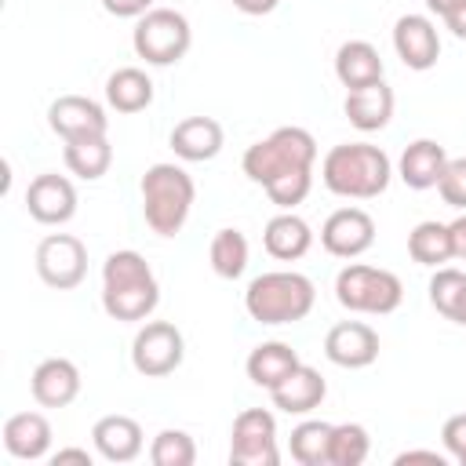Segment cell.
<instances>
[{"mask_svg":"<svg viewBox=\"0 0 466 466\" xmlns=\"http://www.w3.org/2000/svg\"><path fill=\"white\" fill-rule=\"evenodd\" d=\"M149 462L153 466H193L197 444L186 430H160L149 444Z\"/></svg>","mask_w":466,"mask_h":466,"instance_id":"1f68e13d","label":"cell"},{"mask_svg":"<svg viewBox=\"0 0 466 466\" xmlns=\"http://www.w3.org/2000/svg\"><path fill=\"white\" fill-rule=\"evenodd\" d=\"M309 186H313V171H291V175H280L277 182H269L262 189L269 193V200L280 211H291L295 204H302L309 197Z\"/></svg>","mask_w":466,"mask_h":466,"instance_id":"836d02e7","label":"cell"},{"mask_svg":"<svg viewBox=\"0 0 466 466\" xmlns=\"http://www.w3.org/2000/svg\"><path fill=\"white\" fill-rule=\"evenodd\" d=\"M408 255L419 262V266H441L451 258V237H448V226L444 222H419L411 233H408Z\"/></svg>","mask_w":466,"mask_h":466,"instance_id":"f1b7e54d","label":"cell"},{"mask_svg":"<svg viewBox=\"0 0 466 466\" xmlns=\"http://www.w3.org/2000/svg\"><path fill=\"white\" fill-rule=\"evenodd\" d=\"M47 124L62 142H76V138H95L109 131V116L106 109L87 98V95H58L47 106Z\"/></svg>","mask_w":466,"mask_h":466,"instance_id":"8fae6325","label":"cell"},{"mask_svg":"<svg viewBox=\"0 0 466 466\" xmlns=\"http://www.w3.org/2000/svg\"><path fill=\"white\" fill-rule=\"evenodd\" d=\"M36 273L55 291H73L87 277V248L73 233H47L36 244Z\"/></svg>","mask_w":466,"mask_h":466,"instance_id":"9c48e42d","label":"cell"},{"mask_svg":"<svg viewBox=\"0 0 466 466\" xmlns=\"http://www.w3.org/2000/svg\"><path fill=\"white\" fill-rule=\"evenodd\" d=\"M335 76L346 91L368 87V84L382 80V58L368 40H346L335 51Z\"/></svg>","mask_w":466,"mask_h":466,"instance_id":"cb8c5ba5","label":"cell"},{"mask_svg":"<svg viewBox=\"0 0 466 466\" xmlns=\"http://www.w3.org/2000/svg\"><path fill=\"white\" fill-rule=\"evenodd\" d=\"M444 25H448V29H451L459 40H466V0L444 15Z\"/></svg>","mask_w":466,"mask_h":466,"instance_id":"60d3db41","label":"cell"},{"mask_svg":"<svg viewBox=\"0 0 466 466\" xmlns=\"http://www.w3.org/2000/svg\"><path fill=\"white\" fill-rule=\"evenodd\" d=\"M229 462L233 466H277V419L266 408H244L233 419L229 437Z\"/></svg>","mask_w":466,"mask_h":466,"instance_id":"ba28073f","label":"cell"},{"mask_svg":"<svg viewBox=\"0 0 466 466\" xmlns=\"http://www.w3.org/2000/svg\"><path fill=\"white\" fill-rule=\"evenodd\" d=\"M371 451V437L360 422H339L331 426V444H328V466H360Z\"/></svg>","mask_w":466,"mask_h":466,"instance_id":"4dcf8cb0","label":"cell"},{"mask_svg":"<svg viewBox=\"0 0 466 466\" xmlns=\"http://www.w3.org/2000/svg\"><path fill=\"white\" fill-rule=\"evenodd\" d=\"M328 444H331V422L306 419L291 430V459L299 466H328Z\"/></svg>","mask_w":466,"mask_h":466,"instance_id":"f546056e","label":"cell"},{"mask_svg":"<svg viewBox=\"0 0 466 466\" xmlns=\"http://www.w3.org/2000/svg\"><path fill=\"white\" fill-rule=\"evenodd\" d=\"M408 462H433V466H444V455H441V451H426V448H411V451H400V455H397V466H408Z\"/></svg>","mask_w":466,"mask_h":466,"instance_id":"f35d334b","label":"cell"},{"mask_svg":"<svg viewBox=\"0 0 466 466\" xmlns=\"http://www.w3.org/2000/svg\"><path fill=\"white\" fill-rule=\"evenodd\" d=\"M138 189H142L146 226L157 237H175L186 226L189 208H193V197H197V186H193L189 171L178 167V164H153L142 175V186Z\"/></svg>","mask_w":466,"mask_h":466,"instance_id":"277c9868","label":"cell"},{"mask_svg":"<svg viewBox=\"0 0 466 466\" xmlns=\"http://www.w3.org/2000/svg\"><path fill=\"white\" fill-rule=\"evenodd\" d=\"M193 44V29L189 18L175 7H153L138 18L135 33H131V47L138 58H146L149 66H175Z\"/></svg>","mask_w":466,"mask_h":466,"instance_id":"52a82bcc","label":"cell"},{"mask_svg":"<svg viewBox=\"0 0 466 466\" xmlns=\"http://www.w3.org/2000/svg\"><path fill=\"white\" fill-rule=\"evenodd\" d=\"M262 244H266V251H269L273 258H280V262H295V258H302V255L309 251V244H313V229H309V222L299 218L295 211H280V215H273V218L266 222V229H262Z\"/></svg>","mask_w":466,"mask_h":466,"instance_id":"603a6c76","label":"cell"},{"mask_svg":"<svg viewBox=\"0 0 466 466\" xmlns=\"http://www.w3.org/2000/svg\"><path fill=\"white\" fill-rule=\"evenodd\" d=\"M299 364H302V360H299V353H295L288 342H258V346L248 353L244 371H248V379H251L255 386L273 390V386H280Z\"/></svg>","mask_w":466,"mask_h":466,"instance_id":"d4e9b609","label":"cell"},{"mask_svg":"<svg viewBox=\"0 0 466 466\" xmlns=\"http://www.w3.org/2000/svg\"><path fill=\"white\" fill-rule=\"evenodd\" d=\"M393 51L397 58L415 69V73H426L437 66L441 58V36H437V25L426 18V15H400L393 22Z\"/></svg>","mask_w":466,"mask_h":466,"instance_id":"4fadbf2b","label":"cell"},{"mask_svg":"<svg viewBox=\"0 0 466 466\" xmlns=\"http://www.w3.org/2000/svg\"><path fill=\"white\" fill-rule=\"evenodd\" d=\"M342 109L357 131H379L393 116V91L382 80H375L368 87H353V91H346Z\"/></svg>","mask_w":466,"mask_h":466,"instance_id":"44dd1931","label":"cell"},{"mask_svg":"<svg viewBox=\"0 0 466 466\" xmlns=\"http://www.w3.org/2000/svg\"><path fill=\"white\" fill-rule=\"evenodd\" d=\"M313 302H317L313 280L295 269L262 273L244 291V309L258 324H295V320L309 317Z\"/></svg>","mask_w":466,"mask_h":466,"instance_id":"3957f363","label":"cell"},{"mask_svg":"<svg viewBox=\"0 0 466 466\" xmlns=\"http://www.w3.org/2000/svg\"><path fill=\"white\" fill-rule=\"evenodd\" d=\"M324 393H328V386H324L320 371L309 368V364H299L280 386L269 390L273 408H280V411H288V415H306V411L320 408Z\"/></svg>","mask_w":466,"mask_h":466,"instance_id":"ffe728a7","label":"cell"},{"mask_svg":"<svg viewBox=\"0 0 466 466\" xmlns=\"http://www.w3.org/2000/svg\"><path fill=\"white\" fill-rule=\"evenodd\" d=\"M102 7L116 18H142L146 11H153V0H102Z\"/></svg>","mask_w":466,"mask_h":466,"instance_id":"8d00e7d4","label":"cell"},{"mask_svg":"<svg viewBox=\"0 0 466 466\" xmlns=\"http://www.w3.org/2000/svg\"><path fill=\"white\" fill-rule=\"evenodd\" d=\"M320 244L335 258H357L375 244V218L360 208H339L324 218Z\"/></svg>","mask_w":466,"mask_h":466,"instance_id":"7c38bea8","label":"cell"},{"mask_svg":"<svg viewBox=\"0 0 466 466\" xmlns=\"http://www.w3.org/2000/svg\"><path fill=\"white\" fill-rule=\"evenodd\" d=\"M437 193L448 208H459L466 211V157H455L444 164V175L437 182Z\"/></svg>","mask_w":466,"mask_h":466,"instance_id":"e575fe53","label":"cell"},{"mask_svg":"<svg viewBox=\"0 0 466 466\" xmlns=\"http://www.w3.org/2000/svg\"><path fill=\"white\" fill-rule=\"evenodd\" d=\"M25 211L44 226H62L76 215V189L66 175L44 171L25 186Z\"/></svg>","mask_w":466,"mask_h":466,"instance_id":"5bb4252c","label":"cell"},{"mask_svg":"<svg viewBox=\"0 0 466 466\" xmlns=\"http://www.w3.org/2000/svg\"><path fill=\"white\" fill-rule=\"evenodd\" d=\"M466 291V273L462 269H451V266H437L433 280H430V302L441 317L455 320V309H459V299Z\"/></svg>","mask_w":466,"mask_h":466,"instance_id":"d6a6232c","label":"cell"},{"mask_svg":"<svg viewBox=\"0 0 466 466\" xmlns=\"http://www.w3.org/2000/svg\"><path fill=\"white\" fill-rule=\"evenodd\" d=\"M160 302V284L149 269V262L124 248V251H113L106 262H102V309L113 317V320H146Z\"/></svg>","mask_w":466,"mask_h":466,"instance_id":"6da1fadb","label":"cell"},{"mask_svg":"<svg viewBox=\"0 0 466 466\" xmlns=\"http://www.w3.org/2000/svg\"><path fill=\"white\" fill-rule=\"evenodd\" d=\"M324 357L339 368H368L379 357V335L364 320H342L324 335Z\"/></svg>","mask_w":466,"mask_h":466,"instance_id":"9a60e30c","label":"cell"},{"mask_svg":"<svg viewBox=\"0 0 466 466\" xmlns=\"http://www.w3.org/2000/svg\"><path fill=\"white\" fill-rule=\"evenodd\" d=\"M91 441L106 462H131L142 455V444H146L142 426L131 415H102L91 426Z\"/></svg>","mask_w":466,"mask_h":466,"instance_id":"e0dca14e","label":"cell"},{"mask_svg":"<svg viewBox=\"0 0 466 466\" xmlns=\"http://www.w3.org/2000/svg\"><path fill=\"white\" fill-rule=\"evenodd\" d=\"M66 167L84 178V182H95L109 171L113 164V146L106 135H95V138H76V142H66Z\"/></svg>","mask_w":466,"mask_h":466,"instance_id":"4316f807","label":"cell"},{"mask_svg":"<svg viewBox=\"0 0 466 466\" xmlns=\"http://www.w3.org/2000/svg\"><path fill=\"white\" fill-rule=\"evenodd\" d=\"M459 4H462V0H426V7H430L433 15H441V18H444L451 7H459Z\"/></svg>","mask_w":466,"mask_h":466,"instance_id":"7bdbcfd3","label":"cell"},{"mask_svg":"<svg viewBox=\"0 0 466 466\" xmlns=\"http://www.w3.org/2000/svg\"><path fill=\"white\" fill-rule=\"evenodd\" d=\"M29 390H33V400L40 408H66L80 393V371L66 357H47V360L36 364V371L29 379Z\"/></svg>","mask_w":466,"mask_h":466,"instance_id":"2e32d148","label":"cell"},{"mask_svg":"<svg viewBox=\"0 0 466 466\" xmlns=\"http://www.w3.org/2000/svg\"><path fill=\"white\" fill-rule=\"evenodd\" d=\"M51 462H55V466H62V462H80V466H91V451H87V448H58V451L51 455Z\"/></svg>","mask_w":466,"mask_h":466,"instance_id":"ab89813d","label":"cell"},{"mask_svg":"<svg viewBox=\"0 0 466 466\" xmlns=\"http://www.w3.org/2000/svg\"><path fill=\"white\" fill-rule=\"evenodd\" d=\"M106 102L116 113H142L153 102V80L138 66H120L106 80Z\"/></svg>","mask_w":466,"mask_h":466,"instance_id":"484cf974","label":"cell"},{"mask_svg":"<svg viewBox=\"0 0 466 466\" xmlns=\"http://www.w3.org/2000/svg\"><path fill=\"white\" fill-rule=\"evenodd\" d=\"M186 357V342L182 331L167 320H149L146 328H138L135 342H131V364L138 375L146 379H164L171 375Z\"/></svg>","mask_w":466,"mask_h":466,"instance_id":"30bf717a","label":"cell"},{"mask_svg":"<svg viewBox=\"0 0 466 466\" xmlns=\"http://www.w3.org/2000/svg\"><path fill=\"white\" fill-rule=\"evenodd\" d=\"M335 299L342 309L350 313H375V317H386L400 306L404 299V284L397 273L390 269H375V266H346L339 269L335 277Z\"/></svg>","mask_w":466,"mask_h":466,"instance_id":"8992f818","label":"cell"},{"mask_svg":"<svg viewBox=\"0 0 466 466\" xmlns=\"http://www.w3.org/2000/svg\"><path fill=\"white\" fill-rule=\"evenodd\" d=\"M208 258H211V269L222 277V280H237L244 269H248V237L233 226L218 229L211 237V248H208Z\"/></svg>","mask_w":466,"mask_h":466,"instance_id":"83f0119b","label":"cell"},{"mask_svg":"<svg viewBox=\"0 0 466 466\" xmlns=\"http://www.w3.org/2000/svg\"><path fill=\"white\" fill-rule=\"evenodd\" d=\"M448 237H451V258L466 262V211L455 222H448Z\"/></svg>","mask_w":466,"mask_h":466,"instance_id":"74e56055","label":"cell"},{"mask_svg":"<svg viewBox=\"0 0 466 466\" xmlns=\"http://www.w3.org/2000/svg\"><path fill=\"white\" fill-rule=\"evenodd\" d=\"M455 324H462V328H466V291H462V299H459V309H455Z\"/></svg>","mask_w":466,"mask_h":466,"instance_id":"ee69618b","label":"cell"},{"mask_svg":"<svg viewBox=\"0 0 466 466\" xmlns=\"http://www.w3.org/2000/svg\"><path fill=\"white\" fill-rule=\"evenodd\" d=\"M4 448L15 459H44L51 448V422L40 411H18L4 422Z\"/></svg>","mask_w":466,"mask_h":466,"instance_id":"7402d4cb","label":"cell"},{"mask_svg":"<svg viewBox=\"0 0 466 466\" xmlns=\"http://www.w3.org/2000/svg\"><path fill=\"white\" fill-rule=\"evenodd\" d=\"M277 4L280 0H233V7L244 11V15H269Z\"/></svg>","mask_w":466,"mask_h":466,"instance_id":"b9f144b4","label":"cell"},{"mask_svg":"<svg viewBox=\"0 0 466 466\" xmlns=\"http://www.w3.org/2000/svg\"><path fill=\"white\" fill-rule=\"evenodd\" d=\"M393 175L390 157L371 146V142H342L331 146L320 160V178L335 197H350V200H371L379 193H386Z\"/></svg>","mask_w":466,"mask_h":466,"instance_id":"7a4b0ae2","label":"cell"},{"mask_svg":"<svg viewBox=\"0 0 466 466\" xmlns=\"http://www.w3.org/2000/svg\"><path fill=\"white\" fill-rule=\"evenodd\" d=\"M313 160H317V142L306 127H277L273 135H266V138H258L255 146L244 149L240 167L251 182L269 186L280 175L313 171Z\"/></svg>","mask_w":466,"mask_h":466,"instance_id":"5b68a950","label":"cell"},{"mask_svg":"<svg viewBox=\"0 0 466 466\" xmlns=\"http://www.w3.org/2000/svg\"><path fill=\"white\" fill-rule=\"evenodd\" d=\"M444 164H448V153L441 142L433 138H415L411 146H404L400 153V164H397V175L404 178L408 189H433L444 175Z\"/></svg>","mask_w":466,"mask_h":466,"instance_id":"d6986e66","label":"cell"},{"mask_svg":"<svg viewBox=\"0 0 466 466\" xmlns=\"http://www.w3.org/2000/svg\"><path fill=\"white\" fill-rule=\"evenodd\" d=\"M441 441H444V451H448L459 466H466V411H462V415H451V419L444 422Z\"/></svg>","mask_w":466,"mask_h":466,"instance_id":"d590c367","label":"cell"},{"mask_svg":"<svg viewBox=\"0 0 466 466\" xmlns=\"http://www.w3.org/2000/svg\"><path fill=\"white\" fill-rule=\"evenodd\" d=\"M222 142H226V135H222V124L215 116H186L171 131L175 157L178 160H189V164H200V160L218 157Z\"/></svg>","mask_w":466,"mask_h":466,"instance_id":"ac0fdd59","label":"cell"}]
</instances>
